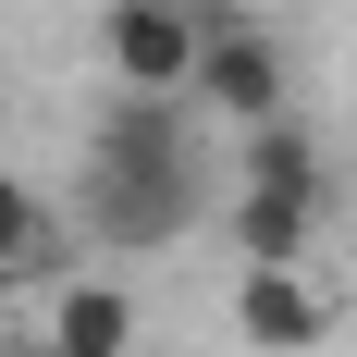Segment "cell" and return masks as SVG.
<instances>
[{
    "label": "cell",
    "mask_w": 357,
    "mask_h": 357,
    "mask_svg": "<svg viewBox=\"0 0 357 357\" xmlns=\"http://www.w3.org/2000/svg\"><path fill=\"white\" fill-rule=\"evenodd\" d=\"M185 13H222V0H185Z\"/></svg>",
    "instance_id": "10"
},
{
    "label": "cell",
    "mask_w": 357,
    "mask_h": 357,
    "mask_svg": "<svg viewBox=\"0 0 357 357\" xmlns=\"http://www.w3.org/2000/svg\"><path fill=\"white\" fill-rule=\"evenodd\" d=\"M234 271H308L321 259V222L333 197H296V185H234Z\"/></svg>",
    "instance_id": "5"
},
{
    "label": "cell",
    "mask_w": 357,
    "mask_h": 357,
    "mask_svg": "<svg viewBox=\"0 0 357 357\" xmlns=\"http://www.w3.org/2000/svg\"><path fill=\"white\" fill-rule=\"evenodd\" d=\"M185 111H210L222 136H259V123H284V50L247 25V13H210V37H197V86H185Z\"/></svg>",
    "instance_id": "3"
},
{
    "label": "cell",
    "mask_w": 357,
    "mask_h": 357,
    "mask_svg": "<svg viewBox=\"0 0 357 357\" xmlns=\"http://www.w3.org/2000/svg\"><path fill=\"white\" fill-rule=\"evenodd\" d=\"M234 185H296V197H333V160L308 148V123H259V136H234Z\"/></svg>",
    "instance_id": "8"
},
{
    "label": "cell",
    "mask_w": 357,
    "mask_h": 357,
    "mask_svg": "<svg viewBox=\"0 0 357 357\" xmlns=\"http://www.w3.org/2000/svg\"><path fill=\"white\" fill-rule=\"evenodd\" d=\"M50 259H62V222H50V197H37L25 173H0V296L50 284Z\"/></svg>",
    "instance_id": "7"
},
{
    "label": "cell",
    "mask_w": 357,
    "mask_h": 357,
    "mask_svg": "<svg viewBox=\"0 0 357 357\" xmlns=\"http://www.w3.org/2000/svg\"><path fill=\"white\" fill-rule=\"evenodd\" d=\"M136 284H111V271H62V284L37 296V345L50 357H136Z\"/></svg>",
    "instance_id": "4"
},
{
    "label": "cell",
    "mask_w": 357,
    "mask_h": 357,
    "mask_svg": "<svg viewBox=\"0 0 357 357\" xmlns=\"http://www.w3.org/2000/svg\"><path fill=\"white\" fill-rule=\"evenodd\" d=\"M0 357H50V345H37V333H0Z\"/></svg>",
    "instance_id": "9"
},
{
    "label": "cell",
    "mask_w": 357,
    "mask_h": 357,
    "mask_svg": "<svg viewBox=\"0 0 357 357\" xmlns=\"http://www.w3.org/2000/svg\"><path fill=\"white\" fill-rule=\"evenodd\" d=\"M86 234L123 259L185 247L210 222V148H197V111L185 99H111L99 136H86V185H74Z\"/></svg>",
    "instance_id": "1"
},
{
    "label": "cell",
    "mask_w": 357,
    "mask_h": 357,
    "mask_svg": "<svg viewBox=\"0 0 357 357\" xmlns=\"http://www.w3.org/2000/svg\"><path fill=\"white\" fill-rule=\"evenodd\" d=\"M197 37H210V13H185V0H111L99 13L111 99H185L197 86Z\"/></svg>",
    "instance_id": "2"
},
{
    "label": "cell",
    "mask_w": 357,
    "mask_h": 357,
    "mask_svg": "<svg viewBox=\"0 0 357 357\" xmlns=\"http://www.w3.org/2000/svg\"><path fill=\"white\" fill-rule=\"evenodd\" d=\"M234 333H247L259 357H308V345H333V296H321V271H234Z\"/></svg>",
    "instance_id": "6"
}]
</instances>
